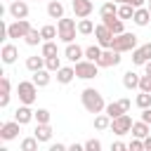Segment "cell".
Segmentation results:
<instances>
[{
  "label": "cell",
  "mask_w": 151,
  "mask_h": 151,
  "mask_svg": "<svg viewBox=\"0 0 151 151\" xmlns=\"http://www.w3.org/2000/svg\"><path fill=\"white\" fill-rule=\"evenodd\" d=\"M127 149L130 151H144V139H139V137H134L130 144H127Z\"/></svg>",
  "instance_id": "obj_41"
},
{
  "label": "cell",
  "mask_w": 151,
  "mask_h": 151,
  "mask_svg": "<svg viewBox=\"0 0 151 151\" xmlns=\"http://www.w3.org/2000/svg\"><path fill=\"white\" fill-rule=\"evenodd\" d=\"M101 149V142L99 139H87L85 142V151H99Z\"/></svg>",
  "instance_id": "obj_42"
},
{
  "label": "cell",
  "mask_w": 151,
  "mask_h": 151,
  "mask_svg": "<svg viewBox=\"0 0 151 151\" xmlns=\"http://www.w3.org/2000/svg\"><path fill=\"white\" fill-rule=\"evenodd\" d=\"M33 134L38 137V142H50L54 132H52L50 123H38V125H35V130H33Z\"/></svg>",
  "instance_id": "obj_22"
},
{
  "label": "cell",
  "mask_w": 151,
  "mask_h": 151,
  "mask_svg": "<svg viewBox=\"0 0 151 151\" xmlns=\"http://www.w3.org/2000/svg\"><path fill=\"white\" fill-rule=\"evenodd\" d=\"M142 120H146V123L151 125V106H149V109H142Z\"/></svg>",
  "instance_id": "obj_44"
},
{
  "label": "cell",
  "mask_w": 151,
  "mask_h": 151,
  "mask_svg": "<svg viewBox=\"0 0 151 151\" xmlns=\"http://www.w3.org/2000/svg\"><path fill=\"white\" fill-rule=\"evenodd\" d=\"M101 52H104V47H101L99 42H97V45H90V47H85V59H90V61H99Z\"/></svg>",
  "instance_id": "obj_29"
},
{
  "label": "cell",
  "mask_w": 151,
  "mask_h": 151,
  "mask_svg": "<svg viewBox=\"0 0 151 151\" xmlns=\"http://www.w3.org/2000/svg\"><path fill=\"white\" fill-rule=\"evenodd\" d=\"M132 21H134L137 26H149V21H151V9H149V7H137Z\"/></svg>",
  "instance_id": "obj_23"
},
{
  "label": "cell",
  "mask_w": 151,
  "mask_h": 151,
  "mask_svg": "<svg viewBox=\"0 0 151 151\" xmlns=\"http://www.w3.org/2000/svg\"><path fill=\"white\" fill-rule=\"evenodd\" d=\"M130 99H116V101H111V104H106V109H104V113L106 116H111V120L113 118H118V116H123V113H127L130 111Z\"/></svg>",
  "instance_id": "obj_8"
},
{
  "label": "cell",
  "mask_w": 151,
  "mask_h": 151,
  "mask_svg": "<svg viewBox=\"0 0 151 151\" xmlns=\"http://www.w3.org/2000/svg\"><path fill=\"white\" fill-rule=\"evenodd\" d=\"M139 90H142V92H151V76H149V73H144V76L139 78Z\"/></svg>",
  "instance_id": "obj_39"
},
{
  "label": "cell",
  "mask_w": 151,
  "mask_h": 151,
  "mask_svg": "<svg viewBox=\"0 0 151 151\" xmlns=\"http://www.w3.org/2000/svg\"><path fill=\"white\" fill-rule=\"evenodd\" d=\"M38 144H40V142H38V137L33 134V137L21 139V146H19V149H21V151H38Z\"/></svg>",
  "instance_id": "obj_34"
},
{
  "label": "cell",
  "mask_w": 151,
  "mask_h": 151,
  "mask_svg": "<svg viewBox=\"0 0 151 151\" xmlns=\"http://www.w3.org/2000/svg\"><path fill=\"white\" fill-rule=\"evenodd\" d=\"M9 92H12L9 78H7V76H2V78H0V94H2V97H0V106H2V109L9 104Z\"/></svg>",
  "instance_id": "obj_24"
},
{
  "label": "cell",
  "mask_w": 151,
  "mask_h": 151,
  "mask_svg": "<svg viewBox=\"0 0 151 151\" xmlns=\"http://www.w3.org/2000/svg\"><path fill=\"white\" fill-rule=\"evenodd\" d=\"M101 24H106V26L111 28V33H113V35H118V33H123V31H125L123 19H120L118 14H106V17H101Z\"/></svg>",
  "instance_id": "obj_14"
},
{
  "label": "cell",
  "mask_w": 151,
  "mask_h": 151,
  "mask_svg": "<svg viewBox=\"0 0 151 151\" xmlns=\"http://www.w3.org/2000/svg\"><path fill=\"white\" fill-rule=\"evenodd\" d=\"M38 87H47L50 85V80H52V71L50 68H40V71H35L33 73V78H31Z\"/></svg>",
  "instance_id": "obj_20"
},
{
  "label": "cell",
  "mask_w": 151,
  "mask_h": 151,
  "mask_svg": "<svg viewBox=\"0 0 151 151\" xmlns=\"http://www.w3.org/2000/svg\"><path fill=\"white\" fill-rule=\"evenodd\" d=\"M17 94H19V101L21 104H33L35 97H38V85L33 80H21L17 85Z\"/></svg>",
  "instance_id": "obj_5"
},
{
  "label": "cell",
  "mask_w": 151,
  "mask_h": 151,
  "mask_svg": "<svg viewBox=\"0 0 151 151\" xmlns=\"http://www.w3.org/2000/svg\"><path fill=\"white\" fill-rule=\"evenodd\" d=\"M85 149V144H71L68 146V151H83Z\"/></svg>",
  "instance_id": "obj_47"
},
{
  "label": "cell",
  "mask_w": 151,
  "mask_h": 151,
  "mask_svg": "<svg viewBox=\"0 0 151 151\" xmlns=\"http://www.w3.org/2000/svg\"><path fill=\"white\" fill-rule=\"evenodd\" d=\"M26 68H28L31 73H35V71L45 68V57H42V54H40V57H38V54L28 57V59H26Z\"/></svg>",
  "instance_id": "obj_26"
},
{
  "label": "cell",
  "mask_w": 151,
  "mask_h": 151,
  "mask_svg": "<svg viewBox=\"0 0 151 151\" xmlns=\"http://www.w3.org/2000/svg\"><path fill=\"white\" fill-rule=\"evenodd\" d=\"M111 47L118 50V52H132V50L137 47V35L130 33V31H123V33L113 35V45H111Z\"/></svg>",
  "instance_id": "obj_3"
},
{
  "label": "cell",
  "mask_w": 151,
  "mask_h": 151,
  "mask_svg": "<svg viewBox=\"0 0 151 151\" xmlns=\"http://www.w3.org/2000/svg\"><path fill=\"white\" fill-rule=\"evenodd\" d=\"M64 57L68 59V61H80V59H85V50L80 47V45H76V42H68L66 45V50H64Z\"/></svg>",
  "instance_id": "obj_16"
},
{
  "label": "cell",
  "mask_w": 151,
  "mask_h": 151,
  "mask_svg": "<svg viewBox=\"0 0 151 151\" xmlns=\"http://www.w3.org/2000/svg\"><path fill=\"white\" fill-rule=\"evenodd\" d=\"M73 78H76V66H61L57 71V83H61V85H68Z\"/></svg>",
  "instance_id": "obj_19"
},
{
  "label": "cell",
  "mask_w": 151,
  "mask_h": 151,
  "mask_svg": "<svg viewBox=\"0 0 151 151\" xmlns=\"http://www.w3.org/2000/svg\"><path fill=\"white\" fill-rule=\"evenodd\" d=\"M24 42H26V45H31V47H35L38 42H42V33H40V31H35V28H31V31L26 33Z\"/></svg>",
  "instance_id": "obj_33"
},
{
  "label": "cell",
  "mask_w": 151,
  "mask_h": 151,
  "mask_svg": "<svg viewBox=\"0 0 151 151\" xmlns=\"http://www.w3.org/2000/svg\"><path fill=\"white\" fill-rule=\"evenodd\" d=\"M40 33H42V40H54V38H59V31H57V26H52V24L42 26V28H40Z\"/></svg>",
  "instance_id": "obj_36"
},
{
  "label": "cell",
  "mask_w": 151,
  "mask_h": 151,
  "mask_svg": "<svg viewBox=\"0 0 151 151\" xmlns=\"http://www.w3.org/2000/svg\"><path fill=\"white\" fill-rule=\"evenodd\" d=\"M134 104H137L139 109H149V106H151V92H142V90H139Z\"/></svg>",
  "instance_id": "obj_37"
},
{
  "label": "cell",
  "mask_w": 151,
  "mask_h": 151,
  "mask_svg": "<svg viewBox=\"0 0 151 151\" xmlns=\"http://www.w3.org/2000/svg\"><path fill=\"white\" fill-rule=\"evenodd\" d=\"M9 14H12L14 19H26V17H28V5H26L24 0H12V2H9Z\"/></svg>",
  "instance_id": "obj_17"
},
{
  "label": "cell",
  "mask_w": 151,
  "mask_h": 151,
  "mask_svg": "<svg viewBox=\"0 0 151 151\" xmlns=\"http://www.w3.org/2000/svg\"><path fill=\"white\" fill-rule=\"evenodd\" d=\"M127 149V144H123V142H113L111 144V151H125Z\"/></svg>",
  "instance_id": "obj_43"
},
{
  "label": "cell",
  "mask_w": 151,
  "mask_h": 151,
  "mask_svg": "<svg viewBox=\"0 0 151 151\" xmlns=\"http://www.w3.org/2000/svg\"><path fill=\"white\" fill-rule=\"evenodd\" d=\"M40 54L47 59V57H57L59 54V47H57V42L54 40H45L42 42V47H40Z\"/></svg>",
  "instance_id": "obj_28"
},
{
  "label": "cell",
  "mask_w": 151,
  "mask_h": 151,
  "mask_svg": "<svg viewBox=\"0 0 151 151\" xmlns=\"http://www.w3.org/2000/svg\"><path fill=\"white\" fill-rule=\"evenodd\" d=\"M0 57H2V61H5V64H14V61H17V57H19V50H17V45H12V42H5V45H2V52H0Z\"/></svg>",
  "instance_id": "obj_18"
},
{
  "label": "cell",
  "mask_w": 151,
  "mask_h": 151,
  "mask_svg": "<svg viewBox=\"0 0 151 151\" xmlns=\"http://www.w3.org/2000/svg\"><path fill=\"white\" fill-rule=\"evenodd\" d=\"M106 14H118V2L116 0H106L99 9V17H106Z\"/></svg>",
  "instance_id": "obj_35"
},
{
  "label": "cell",
  "mask_w": 151,
  "mask_h": 151,
  "mask_svg": "<svg viewBox=\"0 0 151 151\" xmlns=\"http://www.w3.org/2000/svg\"><path fill=\"white\" fill-rule=\"evenodd\" d=\"M94 38H97V42H99L104 50H109V47L113 45V33H111V28H109L106 24L94 26Z\"/></svg>",
  "instance_id": "obj_11"
},
{
  "label": "cell",
  "mask_w": 151,
  "mask_h": 151,
  "mask_svg": "<svg viewBox=\"0 0 151 151\" xmlns=\"http://www.w3.org/2000/svg\"><path fill=\"white\" fill-rule=\"evenodd\" d=\"M139 73H134V71H125L123 73V87L125 90H139Z\"/></svg>",
  "instance_id": "obj_21"
},
{
  "label": "cell",
  "mask_w": 151,
  "mask_h": 151,
  "mask_svg": "<svg viewBox=\"0 0 151 151\" xmlns=\"http://www.w3.org/2000/svg\"><path fill=\"white\" fill-rule=\"evenodd\" d=\"M35 118V111L31 109V104H21L17 111H14V120H19L21 125H26V123H31Z\"/></svg>",
  "instance_id": "obj_15"
},
{
  "label": "cell",
  "mask_w": 151,
  "mask_h": 151,
  "mask_svg": "<svg viewBox=\"0 0 151 151\" xmlns=\"http://www.w3.org/2000/svg\"><path fill=\"white\" fill-rule=\"evenodd\" d=\"M57 31H59V40L68 45V42H73V40H76L78 24H76L73 19H66V17H61V19L57 21Z\"/></svg>",
  "instance_id": "obj_2"
},
{
  "label": "cell",
  "mask_w": 151,
  "mask_h": 151,
  "mask_svg": "<svg viewBox=\"0 0 151 151\" xmlns=\"http://www.w3.org/2000/svg\"><path fill=\"white\" fill-rule=\"evenodd\" d=\"M9 2H12V0H9Z\"/></svg>",
  "instance_id": "obj_52"
},
{
  "label": "cell",
  "mask_w": 151,
  "mask_h": 151,
  "mask_svg": "<svg viewBox=\"0 0 151 151\" xmlns=\"http://www.w3.org/2000/svg\"><path fill=\"white\" fill-rule=\"evenodd\" d=\"M134 9H137V7H132L130 2H120V5H118V17H120L123 21H125V19H132V17H134Z\"/></svg>",
  "instance_id": "obj_30"
},
{
  "label": "cell",
  "mask_w": 151,
  "mask_h": 151,
  "mask_svg": "<svg viewBox=\"0 0 151 151\" xmlns=\"http://www.w3.org/2000/svg\"><path fill=\"white\" fill-rule=\"evenodd\" d=\"M66 149H68L66 144H52L50 146V151H66Z\"/></svg>",
  "instance_id": "obj_45"
},
{
  "label": "cell",
  "mask_w": 151,
  "mask_h": 151,
  "mask_svg": "<svg viewBox=\"0 0 151 151\" xmlns=\"http://www.w3.org/2000/svg\"><path fill=\"white\" fill-rule=\"evenodd\" d=\"M94 127H97V130H111V116L97 113V116H94Z\"/></svg>",
  "instance_id": "obj_31"
},
{
  "label": "cell",
  "mask_w": 151,
  "mask_h": 151,
  "mask_svg": "<svg viewBox=\"0 0 151 151\" xmlns=\"http://www.w3.org/2000/svg\"><path fill=\"white\" fill-rule=\"evenodd\" d=\"M71 7H73V14H76L78 19H85V17H90V14L94 12L92 0H71Z\"/></svg>",
  "instance_id": "obj_12"
},
{
  "label": "cell",
  "mask_w": 151,
  "mask_h": 151,
  "mask_svg": "<svg viewBox=\"0 0 151 151\" xmlns=\"http://www.w3.org/2000/svg\"><path fill=\"white\" fill-rule=\"evenodd\" d=\"M45 68H50L52 73H57V71L61 68V59H59V54H57V57H47V59H45Z\"/></svg>",
  "instance_id": "obj_38"
},
{
  "label": "cell",
  "mask_w": 151,
  "mask_h": 151,
  "mask_svg": "<svg viewBox=\"0 0 151 151\" xmlns=\"http://www.w3.org/2000/svg\"><path fill=\"white\" fill-rule=\"evenodd\" d=\"M120 54L123 52H118V50H113V47H109V50H104L101 52V57H99V68H111V66H118L120 64Z\"/></svg>",
  "instance_id": "obj_9"
},
{
  "label": "cell",
  "mask_w": 151,
  "mask_h": 151,
  "mask_svg": "<svg viewBox=\"0 0 151 151\" xmlns=\"http://www.w3.org/2000/svg\"><path fill=\"white\" fill-rule=\"evenodd\" d=\"M146 7H149V9H151V5H146Z\"/></svg>",
  "instance_id": "obj_51"
},
{
  "label": "cell",
  "mask_w": 151,
  "mask_h": 151,
  "mask_svg": "<svg viewBox=\"0 0 151 151\" xmlns=\"http://www.w3.org/2000/svg\"><path fill=\"white\" fill-rule=\"evenodd\" d=\"M31 31V21L28 19H14L9 26H7V38H26V33Z\"/></svg>",
  "instance_id": "obj_6"
},
{
  "label": "cell",
  "mask_w": 151,
  "mask_h": 151,
  "mask_svg": "<svg viewBox=\"0 0 151 151\" xmlns=\"http://www.w3.org/2000/svg\"><path fill=\"white\" fill-rule=\"evenodd\" d=\"M19 127H21V123H19V120L2 123V125H0V137H2L5 142H12V139H17V137H19Z\"/></svg>",
  "instance_id": "obj_13"
},
{
  "label": "cell",
  "mask_w": 151,
  "mask_h": 151,
  "mask_svg": "<svg viewBox=\"0 0 151 151\" xmlns=\"http://www.w3.org/2000/svg\"><path fill=\"white\" fill-rule=\"evenodd\" d=\"M144 151H151V134L144 137Z\"/></svg>",
  "instance_id": "obj_46"
},
{
  "label": "cell",
  "mask_w": 151,
  "mask_h": 151,
  "mask_svg": "<svg viewBox=\"0 0 151 151\" xmlns=\"http://www.w3.org/2000/svg\"><path fill=\"white\" fill-rule=\"evenodd\" d=\"M116 2H127V0H116Z\"/></svg>",
  "instance_id": "obj_49"
},
{
  "label": "cell",
  "mask_w": 151,
  "mask_h": 151,
  "mask_svg": "<svg viewBox=\"0 0 151 151\" xmlns=\"http://www.w3.org/2000/svg\"><path fill=\"white\" fill-rule=\"evenodd\" d=\"M78 33H80V35H92V33H94V24H92L87 17L80 19V21H78Z\"/></svg>",
  "instance_id": "obj_32"
},
{
  "label": "cell",
  "mask_w": 151,
  "mask_h": 151,
  "mask_svg": "<svg viewBox=\"0 0 151 151\" xmlns=\"http://www.w3.org/2000/svg\"><path fill=\"white\" fill-rule=\"evenodd\" d=\"M146 134H151V132H149V123H146V120H137V123H132V137L144 139Z\"/></svg>",
  "instance_id": "obj_27"
},
{
  "label": "cell",
  "mask_w": 151,
  "mask_h": 151,
  "mask_svg": "<svg viewBox=\"0 0 151 151\" xmlns=\"http://www.w3.org/2000/svg\"><path fill=\"white\" fill-rule=\"evenodd\" d=\"M144 68H146V73L151 76V61H146V64H144Z\"/></svg>",
  "instance_id": "obj_48"
},
{
  "label": "cell",
  "mask_w": 151,
  "mask_h": 151,
  "mask_svg": "<svg viewBox=\"0 0 151 151\" xmlns=\"http://www.w3.org/2000/svg\"><path fill=\"white\" fill-rule=\"evenodd\" d=\"M146 61H151V42L137 45V47L132 50V64H134V66H144Z\"/></svg>",
  "instance_id": "obj_10"
},
{
  "label": "cell",
  "mask_w": 151,
  "mask_h": 151,
  "mask_svg": "<svg viewBox=\"0 0 151 151\" xmlns=\"http://www.w3.org/2000/svg\"><path fill=\"white\" fill-rule=\"evenodd\" d=\"M146 5H151V0H146Z\"/></svg>",
  "instance_id": "obj_50"
},
{
  "label": "cell",
  "mask_w": 151,
  "mask_h": 151,
  "mask_svg": "<svg viewBox=\"0 0 151 151\" xmlns=\"http://www.w3.org/2000/svg\"><path fill=\"white\" fill-rule=\"evenodd\" d=\"M111 132H113V134H118V137H123V134L132 132V118H130L127 113H123V116L113 118V120H111Z\"/></svg>",
  "instance_id": "obj_7"
},
{
  "label": "cell",
  "mask_w": 151,
  "mask_h": 151,
  "mask_svg": "<svg viewBox=\"0 0 151 151\" xmlns=\"http://www.w3.org/2000/svg\"><path fill=\"white\" fill-rule=\"evenodd\" d=\"M35 123H50V111L47 109H38L35 111Z\"/></svg>",
  "instance_id": "obj_40"
},
{
  "label": "cell",
  "mask_w": 151,
  "mask_h": 151,
  "mask_svg": "<svg viewBox=\"0 0 151 151\" xmlns=\"http://www.w3.org/2000/svg\"><path fill=\"white\" fill-rule=\"evenodd\" d=\"M80 101H83L85 111H87V113H94V116L101 113V111L106 109V101H104L101 92L94 90V87H85V90L80 92Z\"/></svg>",
  "instance_id": "obj_1"
},
{
  "label": "cell",
  "mask_w": 151,
  "mask_h": 151,
  "mask_svg": "<svg viewBox=\"0 0 151 151\" xmlns=\"http://www.w3.org/2000/svg\"><path fill=\"white\" fill-rule=\"evenodd\" d=\"M47 14H50V19H61L64 17V5L59 0H50L47 2Z\"/></svg>",
  "instance_id": "obj_25"
},
{
  "label": "cell",
  "mask_w": 151,
  "mask_h": 151,
  "mask_svg": "<svg viewBox=\"0 0 151 151\" xmlns=\"http://www.w3.org/2000/svg\"><path fill=\"white\" fill-rule=\"evenodd\" d=\"M99 76V64L97 61H90V59H80L76 61V78H83V80H92Z\"/></svg>",
  "instance_id": "obj_4"
}]
</instances>
